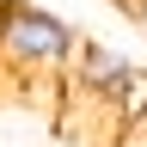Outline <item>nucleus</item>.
<instances>
[{
	"label": "nucleus",
	"mask_w": 147,
	"mask_h": 147,
	"mask_svg": "<svg viewBox=\"0 0 147 147\" xmlns=\"http://www.w3.org/2000/svg\"><path fill=\"white\" fill-rule=\"evenodd\" d=\"M80 31L61 12L31 6V0H0V74L18 86H55L67 80Z\"/></svg>",
	"instance_id": "f257e3e1"
},
{
	"label": "nucleus",
	"mask_w": 147,
	"mask_h": 147,
	"mask_svg": "<svg viewBox=\"0 0 147 147\" xmlns=\"http://www.w3.org/2000/svg\"><path fill=\"white\" fill-rule=\"evenodd\" d=\"M135 80H141V67L129 61V55H117V49L80 37L74 67H67V86L80 92V98H98L104 110H117V117H123V98H129V86H135Z\"/></svg>",
	"instance_id": "f03ea898"
}]
</instances>
